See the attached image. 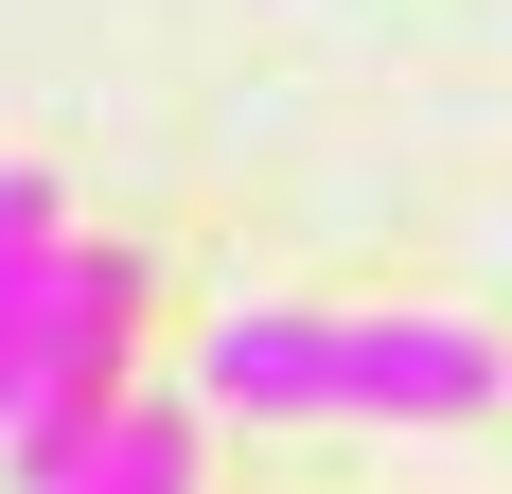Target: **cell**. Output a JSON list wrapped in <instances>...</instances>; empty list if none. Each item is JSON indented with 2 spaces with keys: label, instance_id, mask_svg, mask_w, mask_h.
I'll list each match as a JSON object with an SVG mask.
<instances>
[{
  "label": "cell",
  "instance_id": "1",
  "mask_svg": "<svg viewBox=\"0 0 512 494\" xmlns=\"http://www.w3.org/2000/svg\"><path fill=\"white\" fill-rule=\"evenodd\" d=\"M195 389L248 406V424H495L512 406V353L477 318H212L195 336Z\"/></svg>",
  "mask_w": 512,
  "mask_h": 494
},
{
  "label": "cell",
  "instance_id": "2",
  "mask_svg": "<svg viewBox=\"0 0 512 494\" xmlns=\"http://www.w3.org/2000/svg\"><path fill=\"white\" fill-rule=\"evenodd\" d=\"M124 406H142V265L71 230L53 318H36V371H18V424H0L18 494H71V477L106 459V424H124Z\"/></svg>",
  "mask_w": 512,
  "mask_h": 494
},
{
  "label": "cell",
  "instance_id": "3",
  "mask_svg": "<svg viewBox=\"0 0 512 494\" xmlns=\"http://www.w3.org/2000/svg\"><path fill=\"white\" fill-rule=\"evenodd\" d=\"M53 265H71V212H53V177H36V159H0V424H18V371H36Z\"/></svg>",
  "mask_w": 512,
  "mask_h": 494
},
{
  "label": "cell",
  "instance_id": "4",
  "mask_svg": "<svg viewBox=\"0 0 512 494\" xmlns=\"http://www.w3.org/2000/svg\"><path fill=\"white\" fill-rule=\"evenodd\" d=\"M71 494H212V389H142Z\"/></svg>",
  "mask_w": 512,
  "mask_h": 494
}]
</instances>
